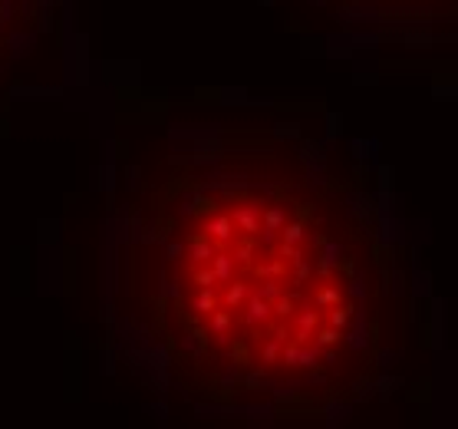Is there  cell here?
<instances>
[{
    "mask_svg": "<svg viewBox=\"0 0 458 429\" xmlns=\"http://www.w3.org/2000/svg\"><path fill=\"white\" fill-rule=\"evenodd\" d=\"M185 241L188 311L215 340L258 347L260 366H313L340 340L350 307L340 278V248L307 228L284 199L241 192L215 202Z\"/></svg>",
    "mask_w": 458,
    "mask_h": 429,
    "instance_id": "obj_1",
    "label": "cell"
}]
</instances>
